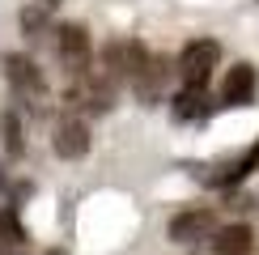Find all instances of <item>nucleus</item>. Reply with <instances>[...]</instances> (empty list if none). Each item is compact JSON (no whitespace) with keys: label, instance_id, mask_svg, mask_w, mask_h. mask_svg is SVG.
<instances>
[{"label":"nucleus","instance_id":"f257e3e1","mask_svg":"<svg viewBox=\"0 0 259 255\" xmlns=\"http://www.w3.org/2000/svg\"><path fill=\"white\" fill-rule=\"evenodd\" d=\"M123 77L132 81V90H136L140 102H157V94H161V68H157V60L149 56V47L140 38H127L123 42Z\"/></svg>","mask_w":259,"mask_h":255},{"label":"nucleus","instance_id":"f03ea898","mask_svg":"<svg viewBox=\"0 0 259 255\" xmlns=\"http://www.w3.org/2000/svg\"><path fill=\"white\" fill-rule=\"evenodd\" d=\"M217 64H221V42L196 38V42H187L183 56H179V77H183V85H191V90H204Z\"/></svg>","mask_w":259,"mask_h":255},{"label":"nucleus","instance_id":"7ed1b4c3","mask_svg":"<svg viewBox=\"0 0 259 255\" xmlns=\"http://www.w3.org/2000/svg\"><path fill=\"white\" fill-rule=\"evenodd\" d=\"M56 51H60V64L72 72V77H81V72L90 68V60H94L90 34H85L81 26H60L56 30Z\"/></svg>","mask_w":259,"mask_h":255},{"label":"nucleus","instance_id":"20e7f679","mask_svg":"<svg viewBox=\"0 0 259 255\" xmlns=\"http://www.w3.org/2000/svg\"><path fill=\"white\" fill-rule=\"evenodd\" d=\"M5 72H9V81H13V90L21 94V98L34 102V106H42V98H47V81H42V72H38L34 60L9 56V60H5Z\"/></svg>","mask_w":259,"mask_h":255},{"label":"nucleus","instance_id":"39448f33","mask_svg":"<svg viewBox=\"0 0 259 255\" xmlns=\"http://www.w3.org/2000/svg\"><path fill=\"white\" fill-rule=\"evenodd\" d=\"M51 145H56V153L64 157V162H77V157L90 153V128H85V119H77V115H68V119L56 123V136H51Z\"/></svg>","mask_w":259,"mask_h":255},{"label":"nucleus","instance_id":"423d86ee","mask_svg":"<svg viewBox=\"0 0 259 255\" xmlns=\"http://www.w3.org/2000/svg\"><path fill=\"white\" fill-rule=\"evenodd\" d=\"M212 230H217V217H212L208 208H187V212H179V217L170 221V238L175 242H200V238H208Z\"/></svg>","mask_w":259,"mask_h":255},{"label":"nucleus","instance_id":"0eeeda50","mask_svg":"<svg viewBox=\"0 0 259 255\" xmlns=\"http://www.w3.org/2000/svg\"><path fill=\"white\" fill-rule=\"evenodd\" d=\"M255 98V68L251 64H234L225 72V85H221V102L225 106H251Z\"/></svg>","mask_w":259,"mask_h":255},{"label":"nucleus","instance_id":"6e6552de","mask_svg":"<svg viewBox=\"0 0 259 255\" xmlns=\"http://www.w3.org/2000/svg\"><path fill=\"white\" fill-rule=\"evenodd\" d=\"M251 247H255L251 226H230V230H221L212 238V255H246Z\"/></svg>","mask_w":259,"mask_h":255},{"label":"nucleus","instance_id":"1a4fd4ad","mask_svg":"<svg viewBox=\"0 0 259 255\" xmlns=\"http://www.w3.org/2000/svg\"><path fill=\"white\" fill-rule=\"evenodd\" d=\"M0 251H26V226L13 208L0 212Z\"/></svg>","mask_w":259,"mask_h":255},{"label":"nucleus","instance_id":"9d476101","mask_svg":"<svg viewBox=\"0 0 259 255\" xmlns=\"http://www.w3.org/2000/svg\"><path fill=\"white\" fill-rule=\"evenodd\" d=\"M255 166H259V141H255L251 149H246V153L238 157V162H230V166H225V170H221V175H217V179H212V183H221V187H225V183H242V179H246V175H251V170H255Z\"/></svg>","mask_w":259,"mask_h":255},{"label":"nucleus","instance_id":"9b49d317","mask_svg":"<svg viewBox=\"0 0 259 255\" xmlns=\"http://www.w3.org/2000/svg\"><path fill=\"white\" fill-rule=\"evenodd\" d=\"M204 90H191V85H183V94L175 98V119H200V115H208V106H204Z\"/></svg>","mask_w":259,"mask_h":255},{"label":"nucleus","instance_id":"f8f14e48","mask_svg":"<svg viewBox=\"0 0 259 255\" xmlns=\"http://www.w3.org/2000/svg\"><path fill=\"white\" fill-rule=\"evenodd\" d=\"M5 145H9V153H21V123H17V115H5Z\"/></svg>","mask_w":259,"mask_h":255},{"label":"nucleus","instance_id":"ddd939ff","mask_svg":"<svg viewBox=\"0 0 259 255\" xmlns=\"http://www.w3.org/2000/svg\"><path fill=\"white\" fill-rule=\"evenodd\" d=\"M21 21H26V30H38V26H42V13H34V9H30V13L21 17Z\"/></svg>","mask_w":259,"mask_h":255},{"label":"nucleus","instance_id":"4468645a","mask_svg":"<svg viewBox=\"0 0 259 255\" xmlns=\"http://www.w3.org/2000/svg\"><path fill=\"white\" fill-rule=\"evenodd\" d=\"M0 191H5V170H0Z\"/></svg>","mask_w":259,"mask_h":255}]
</instances>
